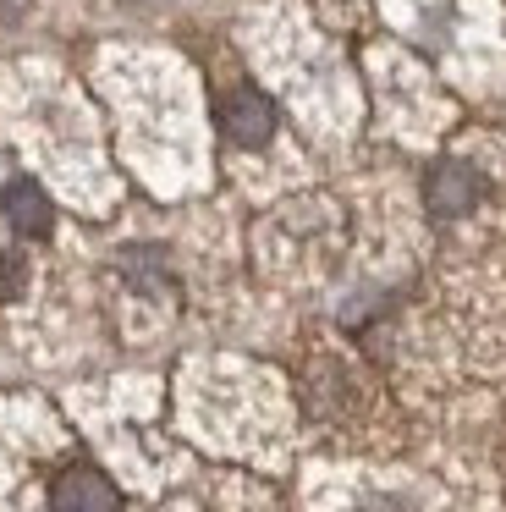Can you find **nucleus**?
<instances>
[{
    "label": "nucleus",
    "mask_w": 506,
    "mask_h": 512,
    "mask_svg": "<svg viewBox=\"0 0 506 512\" xmlns=\"http://www.w3.org/2000/svg\"><path fill=\"white\" fill-rule=\"evenodd\" d=\"M369 512H413V507H407L402 496H374V501H369Z\"/></svg>",
    "instance_id": "423d86ee"
},
{
    "label": "nucleus",
    "mask_w": 506,
    "mask_h": 512,
    "mask_svg": "<svg viewBox=\"0 0 506 512\" xmlns=\"http://www.w3.org/2000/svg\"><path fill=\"white\" fill-rule=\"evenodd\" d=\"M215 116H220V133H226L237 149H264L270 133H275V105L264 100L259 89H248V83H237V89L220 94Z\"/></svg>",
    "instance_id": "f03ea898"
},
{
    "label": "nucleus",
    "mask_w": 506,
    "mask_h": 512,
    "mask_svg": "<svg viewBox=\"0 0 506 512\" xmlns=\"http://www.w3.org/2000/svg\"><path fill=\"white\" fill-rule=\"evenodd\" d=\"M22 287H28V265L17 254H0V303L22 298Z\"/></svg>",
    "instance_id": "39448f33"
},
{
    "label": "nucleus",
    "mask_w": 506,
    "mask_h": 512,
    "mask_svg": "<svg viewBox=\"0 0 506 512\" xmlns=\"http://www.w3.org/2000/svg\"><path fill=\"white\" fill-rule=\"evenodd\" d=\"M55 512H121V496L99 468H66L50 490Z\"/></svg>",
    "instance_id": "7ed1b4c3"
},
{
    "label": "nucleus",
    "mask_w": 506,
    "mask_h": 512,
    "mask_svg": "<svg viewBox=\"0 0 506 512\" xmlns=\"http://www.w3.org/2000/svg\"><path fill=\"white\" fill-rule=\"evenodd\" d=\"M0 210H6V226L17 237H50V199H44V188L33 177H11L6 188H0Z\"/></svg>",
    "instance_id": "20e7f679"
},
{
    "label": "nucleus",
    "mask_w": 506,
    "mask_h": 512,
    "mask_svg": "<svg viewBox=\"0 0 506 512\" xmlns=\"http://www.w3.org/2000/svg\"><path fill=\"white\" fill-rule=\"evenodd\" d=\"M484 188L490 182H484L479 166H468V160H440L424 177V204L440 221H457V215H473L484 204Z\"/></svg>",
    "instance_id": "f257e3e1"
}]
</instances>
